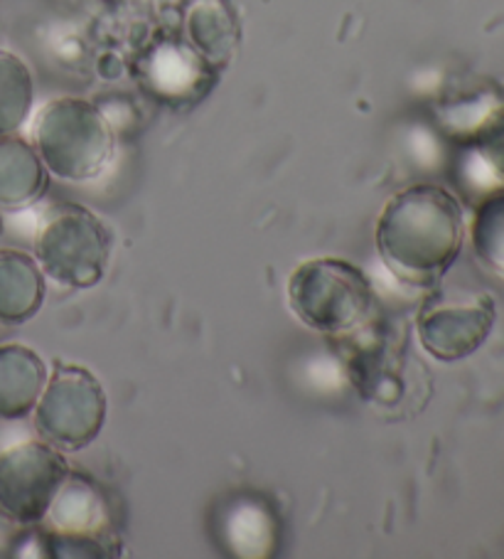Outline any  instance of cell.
<instances>
[{
  "label": "cell",
  "instance_id": "cell-1",
  "mask_svg": "<svg viewBox=\"0 0 504 559\" xmlns=\"http://www.w3.org/2000/svg\"><path fill=\"white\" fill-rule=\"evenodd\" d=\"M384 266L409 286H433L460 257L465 215L458 198L439 186H411L386 202L374 227Z\"/></svg>",
  "mask_w": 504,
  "mask_h": 559
},
{
  "label": "cell",
  "instance_id": "cell-2",
  "mask_svg": "<svg viewBox=\"0 0 504 559\" xmlns=\"http://www.w3.org/2000/svg\"><path fill=\"white\" fill-rule=\"evenodd\" d=\"M33 146L50 178L92 182L116 156V129L99 104L82 96H57L37 111Z\"/></svg>",
  "mask_w": 504,
  "mask_h": 559
},
{
  "label": "cell",
  "instance_id": "cell-3",
  "mask_svg": "<svg viewBox=\"0 0 504 559\" xmlns=\"http://www.w3.org/2000/svg\"><path fill=\"white\" fill-rule=\"evenodd\" d=\"M290 311L320 335H347L370 321L374 288L360 266L345 259H310L288 278Z\"/></svg>",
  "mask_w": 504,
  "mask_h": 559
},
{
  "label": "cell",
  "instance_id": "cell-4",
  "mask_svg": "<svg viewBox=\"0 0 504 559\" xmlns=\"http://www.w3.org/2000/svg\"><path fill=\"white\" fill-rule=\"evenodd\" d=\"M111 247L109 227L92 210L64 202L45 217L35 259L45 278L70 292H86L104 278Z\"/></svg>",
  "mask_w": 504,
  "mask_h": 559
},
{
  "label": "cell",
  "instance_id": "cell-5",
  "mask_svg": "<svg viewBox=\"0 0 504 559\" xmlns=\"http://www.w3.org/2000/svg\"><path fill=\"white\" fill-rule=\"evenodd\" d=\"M106 412H109V400L94 372L82 365H62L47 378L33 417L45 443L57 451L76 454L99 437Z\"/></svg>",
  "mask_w": 504,
  "mask_h": 559
},
{
  "label": "cell",
  "instance_id": "cell-6",
  "mask_svg": "<svg viewBox=\"0 0 504 559\" xmlns=\"http://www.w3.org/2000/svg\"><path fill=\"white\" fill-rule=\"evenodd\" d=\"M67 478L70 464L50 443L27 441L0 451V520L21 527L45 523Z\"/></svg>",
  "mask_w": 504,
  "mask_h": 559
},
{
  "label": "cell",
  "instance_id": "cell-7",
  "mask_svg": "<svg viewBox=\"0 0 504 559\" xmlns=\"http://www.w3.org/2000/svg\"><path fill=\"white\" fill-rule=\"evenodd\" d=\"M497 308L488 294L470 298L433 296L416 318V333L423 350L439 362L470 358L490 338Z\"/></svg>",
  "mask_w": 504,
  "mask_h": 559
},
{
  "label": "cell",
  "instance_id": "cell-8",
  "mask_svg": "<svg viewBox=\"0 0 504 559\" xmlns=\"http://www.w3.org/2000/svg\"><path fill=\"white\" fill-rule=\"evenodd\" d=\"M45 520L50 523V547L55 555H113L116 537L111 533L109 513H106V500L89 480L70 474Z\"/></svg>",
  "mask_w": 504,
  "mask_h": 559
},
{
  "label": "cell",
  "instance_id": "cell-9",
  "mask_svg": "<svg viewBox=\"0 0 504 559\" xmlns=\"http://www.w3.org/2000/svg\"><path fill=\"white\" fill-rule=\"evenodd\" d=\"M217 70L188 43H160L143 64V82L163 102H190L202 96Z\"/></svg>",
  "mask_w": 504,
  "mask_h": 559
},
{
  "label": "cell",
  "instance_id": "cell-10",
  "mask_svg": "<svg viewBox=\"0 0 504 559\" xmlns=\"http://www.w3.org/2000/svg\"><path fill=\"white\" fill-rule=\"evenodd\" d=\"M185 43L217 72L239 52L241 25L229 0H190L185 11Z\"/></svg>",
  "mask_w": 504,
  "mask_h": 559
},
{
  "label": "cell",
  "instance_id": "cell-11",
  "mask_svg": "<svg viewBox=\"0 0 504 559\" xmlns=\"http://www.w3.org/2000/svg\"><path fill=\"white\" fill-rule=\"evenodd\" d=\"M50 378L45 360L21 343L0 345V421L31 417Z\"/></svg>",
  "mask_w": 504,
  "mask_h": 559
},
{
  "label": "cell",
  "instance_id": "cell-12",
  "mask_svg": "<svg viewBox=\"0 0 504 559\" xmlns=\"http://www.w3.org/2000/svg\"><path fill=\"white\" fill-rule=\"evenodd\" d=\"M47 282L40 264L23 249L0 247V325H23L40 313Z\"/></svg>",
  "mask_w": 504,
  "mask_h": 559
},
{
  "label": "cell",
  "instance_id": "cell-13",
  "mask_svg": "<svg viewBox=\"0 0 504 559\" xmlns=\"http://www.w3.org/2000/svg\"><path fill=\"white\" fill-rule=\"evenodd\" d=\"M50 188V173L33 141L21 133L0 136V210H25Z\"/></svg>",
  "mask_w": 504,
  "mask_h": 559
},
{
  "label": "cell",
  "instance_id": "cell-14",
  "mask_svg": "<svg viewBox=\"0 0 504 559\" xmlns=\"http://www.w3.org/2000/svg\"><path fill=\"white\" fill-rule=\"evenodd\" d=\"M35 109V76L21 55L0 50V136L21 133Z\"/></svg>",
  "mask_w": 504,
  "mask_h": 559
},
{
  "label": "cell",
  "instance_id": "cell-15",
  "mask_svg": "<svg viewBox=\"0 0 504 559\" xmlns=\"http://www.w3.org/2000/svg\"><path fill=\"white\" fill-rule=\"evenodd\" d=\"M470 245L475 257L504 276V188L484 195L470 222Z\"/></svg>",
  "mask_w": 504,
  "mask_h": 559
},
{
  "label": "cell",
  "instance_id": "cell-16",
  "mask_svg": "<svg viewBox=\"0 0 504 559\" xmlns=\"http://www.w3.org/2000/svg\"><path fill=\"white\" fill-rule=\"evenodd\" d=\"M502 104L504 99L500 96V92L484 90V92L465 96V99L441 106L439 119L448 136L458 139L468 146Z\"/></svg>",
  "mask_w": 504,
  "mask_h": 559
},
{
  "label": "cell",
  "instance_id": "cell-17",
  "mask_svg": "<svg viewBox=\"0 0 504 559\" xmlns=\"http://www.w3.org/2000/svg\"><path fill=\"white\" fill-rule=\"evenodd\" d=\"M458 173L465 190L478 195L480 200L502 188V182L494 176V170L488 166V160L480 156V151L475 148L472 143H468V148L463 151V156L458 160Z\"/></svg>",
  "mask_w": 504,
  "mask_h": 559
},
{
  "label": "cell",
  "instance_id": "cell-18",
  "mask_svg": "<svg viewBox=\"0 0 504 559\" xmlns=\"http://www.w3.org/2000/svg\"><path fill=\"white\" fill-rule=\"evenodd\" d=\"M472 146L488 160V166L494 170V176H497L504 188V104L492 114L478 136L472 139Z\"/></svg>",
  "mask_w": 504,
  "mask_h": 559
},
{
  "label": "cell",
  "instance_id": "cell-19",
  "mask_svg": "<svg viewBox=\"0 0 504 559\" xmlns=\"http://www.w3.org/2000/svg\"><path fill=\"white\" fill-rule=\"evenodd\" d=\"M5 233V222H3V210H0V239H3Z\"/></svg>",
  "mask_w": 504,
  "mask_h": 559
}]
</instances>
